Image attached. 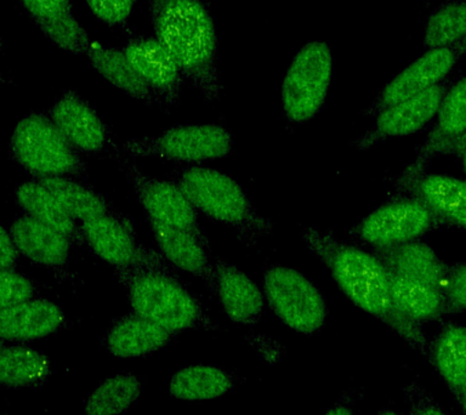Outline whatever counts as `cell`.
<instances>
[{
  "label": "cell",
  "instance_id": "cell-11",
  "mask_svg": "<svg viewBox=\"0 0 466 415\" xmlns=\"http://www.w3.org/2000/svg\"><path fill=\"white\" fill-rule=\"evenodd\" d=\"M444 222L422 200L400 196L368 214L352 228V235L373 248L418 240Z\"/></svg>",
  "mask_w": 466,
  "mask_h": 415
},
{
  "label": "cell",
  "instance_id": "cell-38",
  "mask_svg": "<svg viewBox=\"0 0 466 415\" xmlns=\"http://www.w3.org/2000/svg\"><path fill=\"white\" fill-rule=\"evenodd\" d=\"M35 21L49 20L72 10V0H20Z\"/></svg>",
  "mask_w": 466,
  "mask_h": 415
},
{
  "label": "cell",
  "instance_id": "cell-44",
  "mask_svg": "<svg viewBox=\"0 0 466 415\" xmlns=\"http://www.w3.org/2000/svg\"><path fill=\"white\" fill-rule=\"evenodd\" d=\"M458 156L461 157L462 167H464V170H465V174H466V147L462 148L461 151L458 153Z\"/></svg>",
  "mask_w": 466,
  "mask_h": 415
},
{
  "label": "cell",
  "instance_id": "cell-35",
  "mask_svg": "<svg viewBox=\"0 0 466 415\" xmlns=\"http://www.w3.org/2000/svg\"><path fill=\"white\" fill-rule=\"evenodd\" d=\"M91 13L108 25H119L126 28L134 0H86Z\"/></svg>",
  "mask_w": 466,
  "mask_h": 415
},
{
  "label": "cell",
  "instance_id": "cell-42",
  "mask_svg": "<svg viewBox=\"0 0 466 415\" xmlns=\"http://www.w3.org/2000/svg\"><path fill=\"white\" fill-rule=\"evenodd\" d=\"M459 407H461L462 415H466V385H465L464 396H462L461 403H459Z\"/></svg>",
  "mask_w": 466,
  "mask_h": 415
},
{
  "label": "cell",
  "instance_id": "cell-18",
  "mask_svg": "<svg viewBox=\"0 0 466 415\" xmlns=\"http://www.w3.org/2000/svg\"><path fill=\"white\" fill-rule=\"evenodd\" d=\"M153 237L160 254L177 271L188 273L206 283L208 289L215 294L217 273H215L214 255L211 249L192 233L171 228L148 218Z\"/></svg>",
  "mask_w": 466,
  "mask_h": 415
},
{
  "label": "cell",
  "instance_id": "cell-28",
  "mask_svg": "<svg viewBox=\"0 0 466 415\" xmlns=\"http://www.w3.org/2000/svg\"><path fill=\"white\" fill-rule=\"evenodd\" d=\"M35 180L49 189L66 211L79 224L116 210L104 196L78 178L44 177H35Z\"/></svg>",
  "mask_w": 466,
  "mask_h": 415
},
{
  "label": "cell",
  "instance_id": "cell-31",
  "mask_svg": "<svg viewBox=\"0 0 466 415\" xmlns=\"http://www.w3.org/2000/svg\"><path fill=\"white\" fill-rule=\"evenodd\" d=\"M466 38V0H444L425 24L422 46L436 49L453 46Z\"/></svg>",
  "mask_w": 466,
  "mask_h": 415
},
{
  "label": "cell",
  "instance_id": "cell-45",
  "mask_svg": "<svg viewBox=\"0 0 466 415\" xmlns=\"http://www.w3.org/2000/svg\"><path fill=\"white\" fill-rule=\"evenodd\" d=\"M134 2H137V0H134Z\"/></svg>",
  "mask_w": 466,
  "mask_h": 415
},
{
  "label": "cell",
  "instance_id": "cell-27",
  "mask_svg": "<svg viewBox=\"0 0 466 415\" xmlns=\"http://www.w3.org/2000/svg\"><path fill=\"white\" fill-rule=\"evenodd\" d=\"M390 282L396 308L415 322H430L453 312L444 291L440 288L393 273H390Z\"/></svg>",
  "mask_w": 466,
  "mask_h": 415
},
{
  "label": "cell",
  "instance_id": "cell-15",
  "mask_svg": "<svg viewBox=\"0 0 466 415\" xmlns=\"http://www.w3.org/2000/svg\"><path fill=\"white\" fill-rule=\"evenodd\" d=\"M46 113L79 152L97 155L111 148V130L76 91L68 90L62 94Z\"/></svg>",
  "mask_w": 466,
  "mask_h": 415
},
{
  "label": "cell",
  "instance_id": "cell-25",
  "mask_svg": "<svg viewBox=\"0 0 466 415\" xmlns=\"http://www.w3.org/2000/svg\"><path fill=\"white\" fill-rule=\"evenodd\" d=\"M91 67L116 89L124 91L135 100L145 102L153 107L162 108V102L155 91L142 79L137 69L131 65L123 49L105 46L97 42L91 44L87 51Z\"/></svg>",
  "mask_w": 466,
  "mask_h": 415
},
{
  "label": "cell",
  "instance_id": "cell-10",
  "mask_svg": "<svg viewBox=\"0 0 466 415\" xmlns=\"http://www.w3.org/2000/svg\"><path fill=\"white\" fill-rule=\"evenodd\" d=\"M86 249L113 268H147L177 272L160 254L138 240L133 222L113 210L102 217L82 222Z\"/></svg>",
  "mask_w": 466,
  "mask_h": 415
},
{
  "label": "cell",
  "instance_id": "cell-39",
  "mask_svg": "<svg viewBox=\"0 0 466 415\" xmlns=\"http://www.w3.org/2000/svg\"><path fill=\"white\" fill-rule=\"evenodd\" d=\"M0 265L2 269H14L16 268L18 261L22 257L20 250L15 243L13 236L5 226H2V232H0Z\"/></svg>",
  "mask_w": 466,
  "mask_h": 415
},
{
  "label": "cell",
  "instance_id": "cell-16",
  "mask_svg": "<svg viewBox=\"0 0 466 415\" xmlns=\"http://www.w3.org/2000/svg\"><path fill=\"white\" fill-rule=\"evenodd\" d=\"M466 135V76L446 90L436 116L435 127L413 162L396 178V191L403 193L419 177L426 173L431 163L433 149L442 142Z\"/></svg>",
  "mask_w": 466,
  "mask_h": 415
},
{
  "label": "cell",
  "instance_id": "cell-13",
  "mask_svg": "<svg viewBox=\"0 0 466 415\" xmlns=\"http://www.w3.org/2000/svg\"><path fill=\"white\" fill-rule=\"evenodd\" d=\"M446 90V86L441 83L382 109L375 116L370 131L356 141L357 147L370 149L388 138L408 137L424 129L437 116Z\"/></svg>",
  "mask_w": 466,
  "mask_h": 415
},
{
  "label": "cell",
  "instance_id": "cell-26",
  "mask_svg": "<svg viewBox=\"0 0 466 415\" xmlns=\"http://www.w3.org/2000/svg\"><path fill=\"white\" fill-rule=\"evenodd\" d=\"M430 359L455 400L461 403L466 385V327L446 324L430 348Z\"/></svg>",
  "mask_w": 466,
  "mask_h": 415
},
{
  "label": "cell",
  "instance_id": "cell-20",
  "mask_svg": "<svg viewBox=\"0 0 466 415\" xmlns=\"http://www.w3.org/2000/svg\"><path fill=\"white\" fill-rule=\"evenodd\" d=\"M400 196L422 200L444 222L466 231V181L426 171L411 182Z\"/></svg>",
  "mask_w": 466,
  "mask_h": 415
},
{
  "label": "cell",
  "instance_id": "cell-23",
  "mask_svg": "<svg viewBox=\"0 0 466 415\" xmlns=\"http://www.w3.org/2000/svg\"><path fill=\"white\" fill-rule=\"evenodd\" d=\"M173 334L133 312L120 317L109 327L105 341L113 356L137 359L158 351L169 342Z\"/></svg>",
  "mask_w": 466,
  "mask_h": 415
},
{
  "label": "cell",
  "instance_id": "cell-14",
  "mask_svg": "<svg viewBox=\"0 0 466 415\" xmlns=\"http://www.w3.org/2000/svg\"><path fill=\"white\" fill-rule=\"evenodd\" d=\"M123 50L138 75L155 91L164 111L174 107L180 100L186 80L173 55L152 36H131Z\"/></svg>",
  "mask_w": 466,
  "mask_h": 415
},
{
  "label": "cell",
  "instance_id": "cell-29",
  "mask_svg": "<svg viewBox=\"0 0 466 415\" xmlns=\"http://www.w3.org/2000/svg\"><path fill=\"white\" fill-rule=\"evenodd\" d=\"M50 360L27 346H9L0 353V382L6 388H29L50 377Z\"/></svg>",
  "mask_w": 466,
  "mask_h": 415
},
{
  "label": "cell",
  "instance_id": "cell-37",
  "mask_svg": "<svg viewBox=\"0 0 466 415\" xmlns=\"http://www.w3.org/2000/svg\"><path fill=\"white\" fill-rule=\"evenodd\" d=\"M404 396L410 406V415H448L417 381L407 386Z\"/></svg>",
  "mask_w": 466,
  "mask_h": 415
},
{
  "label": "cell",
  "instance_id": "cell-3",
  "mask_svg": "<svg viewBox=\"0 0 466 415\" xmlns=\"http://www.w3.org/2000/svg\"><path fill=\"white\" fill-rule=\"evenodd\" d=\"M133 312L164 329L177 331L209 327L202 301L178 278L177 272L147 268H116Z\"/></svg>",
  "mask_w": 466,
  "mask_h": 415
},
{
  "label": "cell",
  "instance_id": "cell-8",
  "mask_svg": "<svg viewBox=\"0 0 466 415\" xmlns=\"http://www.w3.org/2000/svg\"><path fill=\"white\" fill-rule=\"evenodd\" d=\"M333 76V55L326 43L311 42L295 55L282 84L286 118L304 124L322 109Z\"/></svg>",
  "mask_w": 466,
  "mask_h": 415
},
{
  "label": "cell",
  "instance_id": "cell-21",
  "mask_svg": "<svg viewBox=\"0 0 466 415\" xmlns=\"http://www.w3.org/2000/svg\"><path fill=\"white\" fill-rule=\"evenodd\" d=\"M374 254L390 273L444 289L450 268L428 244L413 240L396 246L374 248Z\"/></svg>",
  "mask_w": 466,
  "mask_h": 415
},
{
  "label": "cell",
  "instance_id": "cell-9",
  "mask_svg": "<svg viewBox=\"0 0 466 415\" xmlns=\"http://www.w3.org/2000/svg\"><path fill=\"white\" fill-rule=\"evenodd\" d=\"M109 149L115 151L112 158L133 185L138 203L148 218L192 233L211 249L210 240L200 228L195 206L173 180H163L145 174L133 158L120 151L115 141H112Z\"/></svg>",
  "mask_w": 466,
  "mask_h": 415
},
{
  "label": "cell",
  "instance_id": "cell-36",
  "mask_svg": "<svg viewBox=\"0 0 466 415\" xmlns=\"http://www.w3.org/2000/svg\"><path fill=\"white\" fill-rule=\"evenodd\" d=\"M443 291L451 311H466V262L448 269Z\"/></svg>",
  "mask_w": 466,
  "mask_h": 415
},
{
  "label": "cell",
  "instance_id": "cell-2",
  "mask_svg": "<svg viewBox=\"0 0 466 415\" xmlns=\"http://www.w3.org/2000/svg\"><path fill=\"white\" fill-rule=\"evenodd\" d=\"M149 15L156 39L177 61L186 83L204 101L218 100V36L207 0H149Z\"/></svg>",
  "mask_w": 466,
  "mask_h": 415
},
{
  "label": "cell",
  "instance_id": "cell-32",
  "mask_svg": "<svg viewBox=\"0 0 466 415\" xmlns=\"http://www.w3.org/2000/svg\"><path fill=\"white\" fill-rule=\"evenodd\" d=\"M141 382L133 374L108 378L91 393L86 415H119L127 411L141 395Z\"/></svg>",
  "mask_w": 466,
  "mask_h": 415
},
{
  "label": "cell",
  "instance_id": "cell-46",
  "mask_svg": "<svg viewBox=\"0 0 466 415\" xmlns=\"http://www.w3.org/2000/svg\"><path fill=\"white\" fill-rule=\"evenodd\" d=\"M4 415H6V414H4Z\"/></svg>",
  "mask_w": 466,
  "mask_h": 415
},
{
  "label": "cell",
  "instance_id": "cell-40",
  "mask_svg": "<svg viewBox=\"0 0 466 415\" xmlns=\"http://www.w3.org/2000/svg\"><path fill=\"white\" fill-rule=\"evenodd\" d=\"M466 147V135L464 137H461L458 138H453V140L442 142V144L437 146L435 149H433L431 158H435L436 156H444V155H454L458 156V153L461 151L462 148Z\"/></svg>",
  "mask_w": 466,
  "mask_h": 415
},
{
  "label": "cell",
  "instance_id": "cell-19",
  "mask_svg": "<svg viewBox=\"0 0 466 415\" xmlns=\"http://www.w3.org/2000/svg\"><path fill=\"white\" fill-rule=\"evenodd\" d=\"M217 295L226 316L242 326H254L261 319L265 306L264 291L237 266L214 257Z\"/></svg>",
  "mask_w": 466,
  "mask_h": 415
},
{
  "label": "cell",
  "instance_id": "cell-43",
  "mask_svg": "<svg viewBox=\"0 0 466 415\" xmlns=\"http://www.w3.org/2000/svg\"><path fill=\"white\" fill-rule=\"evenodd\" d=\"M378 415H402L399 413V411L392 410H382L379 411Z\"/></svg>",
  "mask_w": 466,
  "mask_h": 415
},
{
  "label": "cell",
  "instance_id": "cell-24",
  "mask_svg": "<svg viewBox=\"0 0 466 415\" xmlns=\"http://www.w3.org/2000/svg\"><path fill=\"white\" fill-rule=\"evenodd\" d=\"M15 200L29 217L64 233L75 247L86 248L82 225L75 220L39 181L22 182L15 188Z\"/></svg>",
  "mask_w": 466,
  "mask_h": 415
},
{
  "label": "cell",
  "instance_id": "cell-4",
  "mask_svg": "<svg viewBox=\"0 0 466 415\" xmlns=\"http://www.w3.org/2000/svg\"><path fill=\"white\" fill-rule=\"evenodd\" d=\"M200 213L235 229L248 246L272 231L273 224L257 213L235 178L202 166L178 167L171 178Z\"/></svg>",
  "mask_w": 466,
  "mask_h": 415
},
{
  "label": "cell",
  "instance_id": "cell-33",
  "mask_svg": "<svg viewBox=\"0 0 466 415\" xmlns=\"http://www.w3.org/2000/svg\"><path fill=\"white\" fill-rule=\"evenodd\" d=\"M35 22L55 46L68 53L87 54L93 44L86 29L76 20L73 11L49 20Z\"/></svg>",
  "mask_w": 466,
  "mask_h": 415
},
{
  "label": "cell",
  "instance_id": "cell-41",
  "mask_svg": "<svg viewBox=\"0 0 466 415\" xmlns=\"http://www.w3.org/2000/svg\"><path fill=\"white\" fill-rule=\"evenodd\" d=\"M324 415H356L350 404L341 402L335 404L330 410H328Z\"/></svg>",
  "mask_w": 466,
  "mask_h": 415
},
{
  "label": "cell",
  "instance_id": "cell-34",
  "mask_svg": "<svg viewBox=\"0 0 466 415\" xmlns=\"http://www.w3.org/2000/svg\"><path fill=\"white\" fill-rule=\"evenodd\" d=\"M0 287H2L0 291L2 309L13 308L39 298L36 284L15 269H2Z\"/></svg>",
  "mask_w": 466,
  "mask_h": 415
},
{
  "label": "cell",
  "instance_id": "cell-1",
  "mask_svg": "<svg viewBox=\"0 0 466 415\" xmlns=\"http://www.w3.org/2000/svg\"><path fill=\"white\" fill-rule=\"evenodd\" d=\"M301 238L357 309L380 320L411 349L426 355L428 339L422 326L396 308L389 269L377 255L312 228L302 229Z\"/></svg>",
  "mask_w": 466,
  "mask_h": 415
},
{
  "label": "cell",
  "instance_id": "cell-12",
  "mask_svg": "<svg viewBox=\"0 0 466 415\" xmlns=\"http://www.w3.org/2000/svg\"><path fill=\"white\" fill-rule=\"evenodd\" d=\"M465 55L466 38L453 46L429 49L388 83L367 109V115L375 116L397 102L439 86Z\"/></svg>",
  "mask_w": 466,
  "mask_h": 415
},
{
  "label": "cell",
  "instance_id": "cell-5",
  "mask_svg": "<svg viewBox=\"0 0 466 415\" xmlns=\"http://www.w3.org/2000/svg\"><path fill=\"white\" fill-rule=\"evenodd\" d=\"M9 151L11 158L33 178L66 177L87 181L89 167L86 160L46 112L29 113L16 124Z\"/></svg>",
  "mask_w": 466,
  "mask_h": 415
},
{
  "label": "cell",
  "instance_id": "cell-7",
  "mask_svg": "<svg viewBox=\"0 0 466 415\" xmlns=\"http://www.w3.org/2000/svg\"><path fill=\"white\" fill-rule=\"evenodd\" d=\"M262 291L277 319L299 334L312 335L326 324V299L301 272L288 266L272 265L262 278Z\"/></svg>",
  "mask_w": 466,
  "mask_h": 415
},
{
  "label": "cell",
  "instance_id": "cell-6",
  "mask_svg": "<svg viewBox=\"0 0 466 415\" xmlns=\"http://www.w3.org/2000/svg\"><path fill=\"white\" fill-rule=\"evenodd\" d=\"M130 158H155L199 166L226 158L233 151V137L218 124L174 126L156 137L129 138L119 147Z\"/></svg>",
  "mask_w": 466,
  "mask_h": 415
},
{
  "label": "cell",
  "instance_id": "cell-30",
  "mask_svg": "<svg viewBox=\"0 0 466 415\" xmlns=\"http://www.w3.org/2000/svg\"><path fill=\"white\" fill-rule=\"evenodd\" d=\"M233 388L226 371L211 366H191L177 371L169 382V392L182 400H208L226 395Z\"/></svg>",
  "mask_w": 466,
  "mask_h": 415
},
{
  "label": "cell",
  "instance_id": "cell-22",
  "mask_svg": "<svg viewBox=\"0 0 466 415\" xmlns=\"http://www.w3.org/2000/svg\"><path fill=\"white\" fill-rule=\"evenodd\" d=\"M66 316L60 306L43 298L2 309L0 335L4 340L28 341L56 333L65 326Z\"/></svg>",
  "mask_w": 466,
  "mask_h": 415
},
{
  "label": "cell",
  "instance_id": "cell-17",
  "mask_svg": "<svg viewBox=\"0 0 466 415\" xmlns=\"http://www.w3.org/2000/svg\"><path fill=\"white\" fill-rule=\"evenodd\" d=\"M9 231L22 257L40 268L53 269L65 279H71L69 257L75 246L64 233L27 214L15 218Z\"/></svg>",
  "mask_w": 466,
  "mask_h": 415
}]
</instances>
